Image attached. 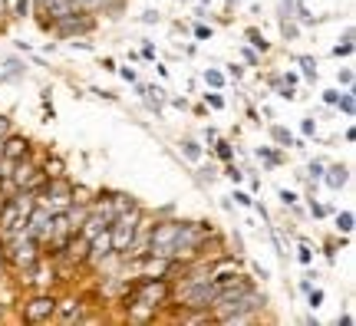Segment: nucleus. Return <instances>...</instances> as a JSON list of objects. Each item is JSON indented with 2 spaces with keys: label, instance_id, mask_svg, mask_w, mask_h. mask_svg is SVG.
<instances>
[{
  "label": "nucleus",
  "instance_id": "39448f33",
  "mask_svg": "<svg viewBox=\"0 0 356 326\" xmlns=\"http://www.w3.org/2000/svg\"><path fill=\"white\" fill-rule=\"evenodd\" d=\"M73 10H79L76 0H37V13H40V26L50 30L56 20L70 17Z\"/></svg>",
  "mask_w": 356,
  "mask_h": 326
},
{
  "label": "nucleus",
  "instance_id": "7ed1b4c3",
  "mask_svg": "<svg viewBox=\"0 0 356 326\" xmlns=\"http://www.w3.org/2000/svg\"><path fill=\"white\" fill-rule=\"evenodd\" d=\"M50 30L56 33V37H63V40H79V37H86V33L96 30V17H92L89 10H73L70 17L56 20Z\"/></svg>",
  "mask_w": 356,
  "mask_h": 326
},
{
  "label": "nucleus",
  "instance_id": "f704fd0d",
  "mask_svg": "<svg viewBox=\"0 0 356 326\" xmlns=\"http://www.w3.org/2000/svg\"><path fill=\"white\" fill-rule=\"evenodd\" d=\"M234 201H238L241 208H254V195H248V191H241V188H234Z\"/></svg>",
  "mask_w": 356,
  "mask_h": 326
},
{
  "label": "nucleus",
  "instance_id": "a19ab883",
  "mask_svg": "<svg viewBox=\"0 0 356 326\" xmlns=\"http://www.w3.org/2000/svg\"><path fill=\"white\" fill-rule=\"evenodd\" d=\"M139 20H142V24H159L162 17H159V13H155V10H145V13H142V17H139Z\"/></svg>",
  "mask_w": 356,
  "mask_h": 326
},
{
  "label": "nucleus",
  "instance_id": "423d86ee",
  "mask_svg": "<svg viewBox=\"0 0 356 326\" xmlns=\"http://www.w3.org/2000/svg\"><path fill=\"white\" fill-rule=\"evenodd\" d=\"M83 297H76V293H63V297H56V310H53V323H63V326H70V323H79L83 320Z\"/></svg>",
  "mask_w": 356,
  "mask_h": 326
},
{
  "label": "nucleus",
  "instance_id": "a878e982",
  "mask_svg": "<svg viewBox=\"0 0 356 326\" xmlns=\"http://www.w3.org/2000/svg\"><path fill=\"white\" fill-rule=\"evenodd\" d=\"M323 168H327V162H320V158H314V162L307 165L304 178H307V181H310V185H317L320 178H323Z\"/></svg>",
  "mask_w": 356,
  "mask_h": 326
},
{
  "label": "nucleus",
  "instance_id": "aec40b11",
  "mask_svg": "<svg viewBox=\"0 0 356 326\" xmlns=\"http://www.w3.org/2000/svg\"><path fill=\"white\" fill-rule=\"evenodd\" d=\"M333 227H337V234H353V227H356L353 211H340L333 218Z\"/></svg>",
  "mask_w": 356,
  "mask_h": 326
},
{
  "label": "nucleus",
  "instance_id": "ddd939ff",
  "mask_svg": "<svg viewBox=\"0 0 356 326\" xmlns=\"http://www.w3.org/2000/svg\"><path fill=\"white\" fill-rule=\"evenodd\" d=\"M353 50H356V47H353V26H346L343 40L333 47V56H337V60H350V56H353Z\"/></svg>",
  "mask_w": 356,
  "mask_h": 326
},
{
  "label": "nucleus",
  "instance_id": "f257e3e1",
  "mask_svg": "<svg viewBox=\"0 0 356 326\" xmlns=\"http://www.w3.org/2000/svg\"><path fill=\"white\" fill-rule=\"evenodd\" d=\"M172 290H175V284L168 280V277H145L142 274L136 284H129V300H139L145 303V307H155L159 313L162 310H168L172 307Z\"/></svg>",
  "mask_w": 356,
  "mask_h": 326
},
{
  "label": "nucleus",
  "instance_id": "1a4fd4ad",
  "mask_svg": "<svg viewBox=\"0 0 356 326\" xmlns=\"http://www.w3.org/2000/svg\"><path fill=\"white\" fill-rule=\"evenodd\" d=\"M270 138H274V145H277V149H304V142H300V138H293L291 129H284V126H270Z\"/></svg>",
  "mask_w": 356,
  "mask_h": 326
},
{
  "label": "nucleus",
  "instance_id": "de8ad7c7",
  "mask_svg": "<svg viewBox=\"0 0 356 326\" xmlns=\"http://www.w3.org/2000/svg\"><path fill=\"white\" fill-rule=\"evenodd\" d=\"M254 274L261 277V280H267V277H270V274H267V267H261V263H254Z\"/></svg>",
  "mask_w": 356,
  "mask_h": 326
},
{
  "label": "nucleus",
  "instance_id": "5701e85b",
  "mask_svg": "<svg viewBox=\"0 0 356 326\" xmlns=\"http://www.w3.org/2000/svg\"><path fill=\"white\" fill-rule=\"evenodd\" d=\"M211 145H215V155L221 158V162H231V158H234V142H228V138H215Z\"/></svg>",
  "mask_w": 356,
  "mask_h": 326
},
{
  "label": "nucleus",
  "instance_id": "e433bc0d",
  "mask_svg": "<svg viewBox=\"0 0 356 326\" xmlns=\"http://www.w3.org/2000/svg\"><path fill=\"white\" fill-rule=\"evenodd\" d=\"M115 73L122 76V79H126V83H132V86H136V83H139V73H136V70H132V66H122V70H115Z\"/></svg>",
  "mask_w": 356,
  "mask_h": 326
},
{
  "label": "nucleus",
  "instance_id": "20e7f679",
  "mask_svg": "<svg viewBox=\"0 0 356 326\" xmlns=\"http://www.w3.org/2000/svg\"><path fill=\"white\" fill-rule=\"evenodd\" d=\"M33 155V138L24 136V132H7L0 138V158L3 162H20V158H30Z\"/></svg>",
  "mask_w": 356,
  "mask_h": 326
},
{
  "label": "nucleus",
  "instance_id": "cd10ccee",
  "mask_svg": "<svg viewBox=\"0 0 356 326\" xmlns=\"http://www.w3.org/2000/svg\"><path fill=\"white\" fill-rule=\"evenodd\" d=\"M323 300H327V293H323L320 287L307 290V307H310V310H320V307H323Z\"/></svg>",
  "mask_w": 356,
  "mask_h": 326
},
{
  "label": "nucleus",
  "instance_id": "49530a36",
  "mask_svg": "<svg viewBox=\"0 0 356 326\" xmlns=\"http://www.w3.org/2000/svg\"><path fill=\"white\" fill-rule=\"evenodd\" d=\"M337 323H343V326H353V313H343V316H337Z\"/></svg>",
  "mask_w": 356,
  "mask_h": 326
},
{
  "label": "nucleus",
  "instance_id": "6e6552de",
  "mask_svg": "<svg viewBox=\"0 0 356 326\" xmlns=\"http://www.w3.org/2000/svg\"><path fill=\"white\" fill-rule=\"evenodd\" d=\"M40 168H43V175L47 178H63L66 175V162L60 158V155H53V152H47V155L40 158Z\"/></svg>",
  "mask_w": 356,
  "mask_h": 326
},
{
  "label": "nucleus",
  "instance_id": "473e14b6",
  "mask_svg": "<svg viewBox=\"0 0 356 326\" xmlns=\"http://www.w3.org/2000/svg\"><path fill=\"white\" fill-rule=\"evenodd\" d=\"M297 261L304 263V267L314 263V251H310V244H300V247H297Z\"/></svg>",
  "mask_w": 356,
  "mask_h": 326
},
{
  "label": "nucleus",
  "instance_id": "c03bdc74",
  "mask_svg": "<svg viewBox=\"0 0 356 326\" xmlns=\"http://www.w3.org/2000/svg\"><path fill=\"white\" fill-rule=\"evenodd\" d=\"M215 138H218V129L208 126V129H204V142H215Z\"/></svg>",
  "mask_w": 356,
  "mask_h": 326
},
{
  "label": "nucleus",
  "instance_id": "72a5a7b5",
  "mask_svg": "<svg viewBox=\"0 0 356 326\" xmlns=\"http://www.w3.org/2000/svg\"><path fill=\"white\" fill-rule=\"evenodd\" d=\"M191 33H195V40H211L215 37V30H211V26H204V24H195L191 26Z\"/></svg>",
  "mask_w": 356,
  "mask_h": 326
},
{
  "label": "nucleus",
  "instance_id": "bb28decb",
  "mask_svg": "<svg viewBox=\"0 0 356 326\" xmlns=\"http://www.w3.org/2000/svg\"><path fill=\"white\" fill-rule=\"evenodd\" d=\"M204 106L215 109V113H221L228 102H225V96H221V89H211V92H204Z\"/></svg>",
  "mask_w": 356,
  "mask_h": 326
},
{
  "label": "nucleus",
  "instance_id": "f03ea898",
  "mask_svg": "<svg viewBox=\"0 0 356 326\" xmlns=\"http://www.w3.org/2000/svg\"><path fill=\"white\" fill-rule=\"evenodd\" d=\"M53 310H56V293L53 290H33L30 297L20 303V320L30 326L53 323Z\"/></svg>",
  "mask_w": 356,
  "mask_h": 326
},
{
  "label": "nucleus",
  "instance_id": "9d476101",
  "mask_svg": "<svg viewBox=\"0 0 356 326\" xmlns=\"http://www.w3.org/2000/svg\"><path fill=\"white\" fill-rule=\"evenodd\" d=\"M20 76H26V63H24V60H17V56L3 60V76H0V83H10V79H20Z\"/></svg>",
  "mask_w": 356,
  "mask_h": 326
},
{
  "label": "nucleus",
  "instance_id": "8fccbe9b",
  "mask_svg": "<svg viewBox=\"0 0 356 326\" xmlns=\"http://www.w3.org/2000/svg\"><path fill=\"white\" fill-rule=\"evenodd\" d=\"M172 106H175V109H181V113H185V109H188V99H172Z\"/></svg>",
  "mask_w": 356,
  "mask_h": 326
},
{
  "label": "nucleus",
  "instance_id": "ea45409f",
  "mask_svg": "<svg viewBox=\"0 0 356 326\" xmlns=\"http://www.w3.org/2000/svg\"><path fill=\"white\" fill-rule=\"evenodd\" d=\"M280 83H287V86H297V83H300V76L293 73V70H287V73L280 76Z\"/></svg>",
  "mask_w": 356,
  "mask_h": 326
},
{
  "label": "nucleus",
  "instance_id": "6ab92c4d",
  "mask_svg": "<svg viewBox=\"0 0 356 326\" xmlns=\"http://www.w3.org/2000/svg\"><path fill=\"white\" fill-rule=\"evenodd\" d=\"M297 66H300V76H304V79L317 83L320 70H317V60H314V56H297Z\"/></svg>",
  "mask_w": 356,
  "mask_h": 326
},
{
  "label": "nucleus",
  "instance_id": "4be33fe9",
  "mask_svg": "<svg viewBox=\"0 0 356 326\" xmlns=\"http://www.w3.org/2000/svg\"><path fill=\"white\" fill-rule=\"evenodd\" d=\"M7 17L26 20V17H30V0H10V3H7Z\"/></svg>",
  "mask_w": 356,
  "mask_h": 326
},
{
  "label": "nucleus",
  "instance_id": "a211bd4d",
  "mask_svg": "<svg viewBox=\"0 0 356 326\" xmlns=\"http://www.w3.org/2000/svg\"><path fill=\"white\" fill-rule=\"evenodd\" d=\"M293 20H297L300 26H317L320 24L317 17L310 13V7H307V3H300V0H293Z\"/></svg>",
  "mask_w": 356,
  "mask_h": 326
},
{
  "label": "nucleus",
  "instance_id": "c756f323",
  "mask_svg": "<svg viewBox=\"0 0 356 326\" xmlns=\"http://www.w3.org/2000/svg\"><path fill=\"white\" fill-rule=\"evenodd\" d=\"M225 178H231L234 185H241V181H244V172L234 165V158H231V162H225Z\"/></svg>",
  "mask_w": 356,
  "mask_h": 326
},
{
  "label": "nucleus",
  "instance_id": "7c9ffc66",
  "mask_svg": "<svg viewBox=\"0 0 356 326\" xmlns=\"http://www.w3.org/2000/svg\"><path fill=\"white\" fill-rule=\"evenodd\" d=\"M241 60L248 66H261V53H257L254 47H241Z\"/></svg>",
  "mask_w": 356,
  "mask_h": 326
},
{
  "label": "nucleus",
  "instance_id": "393cba45",
  "mask_svg": "<svg viewBox=\"0 0 356 326\" xmlns=\"http://www.w3.org/2000/svg\"><path fill=\"white\" fill-rule=\"evenodd\" d=\"M280 37L293 43V40H300V24L297 20H280Z\"/></svg>",
  "mask_w": 356,
  "mask_h": 326
},
{
  "label": "nucleus",
  "instance_id": "b1692460",
  "mask_svg": "<svg viewBox=\"0 0 356 326\" xmlns=\"http://www.w3.org/2000/svg\"><path fill=\"white\" fill-rule=\"evenodd\" d=\"M307 208H310V218H314V221H323V218L330 214V208H327V204H320L317 195H307Z\"/></svg>",
  "mask_w": 356,
  "mask_h": 326
},
{
  "label": "nucleus",
  "instance_id": "4468645a",
  "mask_svg": "<svg viewBox=\"0 0 356 326\" xmlns=\"http://www.w3.org/2000/svg\"><path fill=\"white\" fill-rule=\"evenodd\" d=\"M333 109H340V113H343L346 119H353V115H356V92H353V89H343Z\"/></svg>",
  "mask_w": 356,
  "mask_h": 326
},
{
  "label": "nucleus",
  "instance_id": "c9c22d12",
  "mask_svg": "<svg viewBox=\"0 0 356 326\" xmlns=\"http://www.w3.org/2000/svg\"><path fill=\"white\" fill-rule=\"evenodd\" d=\"M277 198H280V204H284V208H297V195H293V191L280 188V191H277Z\"/></svg>",
  "mask_w": 356,
  "mask_h": 326
},
{
  "label": "nucleus",
  "instance_id": "dca6fc26",
  "mask_svg": "<svg viewBox=\"0 0 356 326\" xmlns=\"http://www.w3.org/2000/svg\"><path fill=\"white\" fill-rule=\"evenodd\" d=\"M178 149H181V155H185L188 162H202V155H204L202 142H195V138H181V142H178Z\"/></svg>",
  "mask_w": 356,
  "mask_h": 326
},
{
  "label": "nucleus",
  "instance_id": "3c124183",
  "mask_svg": "<svg viewBox=\"0 0 356 326\" xmlns=\"http://www.w3.org/2000/svg\"><path fill=\"white\" fill-rule=\"evenodd\" d=\"M155 73L162 76V79H168V66H162V63H155Z\"/></svg>",
  "mask_w": 356,
  "mask_h": 326
},
{
  "label": "nucleus",
  "instance_id": "09e8293b",
  "mask_svg": "<svg viewBox=\"0 0 356 326\" xmlns=\"http://www.w3.org/2000/svg\"><path fill=\"white\" fill-rule=\"evenodd\" d=\"M96 92H99L102 99H109V102H115V92H109V89H96Z\"/></svg>",
  "mask_w": 356,
  "mask_h": 326
},
{
  "label": "nucleus",
  "instance_id": "c85d7f7f",
  "mask_svg": "<svg viewBox=\"0 0 356 326\" xmlns=\"http://www.w3.org/2000/svg\"><path fill=\"white\" fill-rule=\"evenodd\" d=\"M353 79H356L353 66H340V70H337V83H340L343 89H353Z\"/></svg>",
  "mask_w": 356,
  "mask_h": 326
},
{
  "label": "nucleus",
  "instance_id": "2eb2a0df",
  "mask_svg": "<svg viewBox=\"0 0 356 326\" xmlns=\"http://www.w3.org/2000/svg\"><path fill=\"white\" fill-rule=\"evenodd\" d=\"M109 201H113L115 214H122V211H132V208H139V201L132 198V195H126V191H113V195H109Z\"/></svg>",
  "mask_w": 356,
  "mask_h": 326
},
{
  "label": "nucleus",
  "instance_id": "9b49d317",
  "mask_svg": "<svg viewBox=\"0 0 356 326\" xmlns=\"http://www.w3.org/2000/svg\"><path fill=\"white\" fill-rule=\"evenodd\" d=\"M96 201V191L86 188V185H79L73 181V188H70V204H92Z\"/></svg>",
  "mask_w": 356,
  "mask_h": 326
},
{
  "label": "nucleus",
  "instance_id": "2f4dec72",
  "mask_svg": "<svg viewBox=\"0 0 356 326\" xmlns=\"http://www.w3.org/2000/svg\"><path fill=\"white\" fill-rule=\"evenodd\" d=\"M225 76H228L231 83H238V79H244V66L241 63H228L225 66Z\"/></svg>",
  "mask_w": 356,
  "mask_h": 326
},
{
  "label": "nucleus",
  "instance_id": "f3484780",
  "mask_svg": "<svg viewBox=\"0 0 356 326\" xmlns=\"http://www.w3.org/2000/svg\"><path fill=\"white\" fill-rule=\"evenodd\" d=\"M254 155H257V162H264L267 168H280V165H284V155H280V152H274L270 145H261Z\"/></svg>",
  "mask_w": 356,
  "mask_h": 326
},
{
  "label": "nucleus",
  "instance_id": "79ce46f5",
  "mask_svg": "<svg viewBox=\"0 0 356 326\" xmlns=\"http://www.w3.org/2000/svg\"><path fill=\"white\" fill-rule=\"evenodd\" d=\"M142 60H155V56H159V53H155V47L152 43H145V47H142V53H139Z\"/></svg>",
  "mask_w": 356,
  "mask_h": 326
},
{
  "label": "nucleus",
  "instance_id": "58836bf2",
  "mask_svg": "<svg viewBox=\"0 0 356 326\" xmlns=\"http://www.w3.org/2000/svg\"><path fill=\"white\" fill-rule=\"evenodd\" d=\"M337 99H340V89H323V102L327 106H337Z\"/></svg>",
  "mask_w": 356,
  "mask_h": 326
},
{
  "label": "nucleus",
  "instance_id": "37998d69",
  "mask_svg": "<svg viewBox=\"0 0 356 326\" xmlns=\"http://www.w3.org/2000/svg\"><path fill=\"white\" fill-rule=\"evenodd\" d=\"M102 70H106V73H115V70H119V63H115L113 56H102Z\"/></svg>",
  "mask_w": 356,
  "mask_h": 326
},
{
  "label": "nucleus",
  "instance_id": "0eeeda50",
  "mask_svg": "<svg viewBox=\"0 0 356 326\" xmlns=\"http://www.w3.org/2000/svg\"><path fill=\"white\" fill-rule=\"evenodd\" d=\"M320 181H327L330 191H343L346 185H350V165H327Z\"/></svg>",
  "mask_w": 356,
  "mask_h": 326
},
{
  "label": "nucleus",
  "instance_id": "4c0bfd02",
  "mask_svg": "<svg viewBox=\"0 0 356 326\" xmlns=\"http://www.w3.org/2000/svg\"><path fill=\"white\" fill-rule=\"evenodd\" d=\"M300 132H304L307 138H314L317 136V122H314V119H304V122H300Z\"/></svg>",
  "mask_w": 356,
  "mask_h": 326
},
{
  "label": "nucleus",
  "instance_id": "a18cd8bd",
  "mask_svg": "<svg viewBox=\"0 0 356 326\" xmlns=\"http://www.w3.org/2000/svg\"><path fill=\"white\" fill-rule=\"evenodd\" d=\"M3 274H7V257H3V247H0V280H3Z\"/></svg>",
  "mask_w": 356,
  "mask_h": 326
},
{
  "label": "nucleus",
  "instance_id": "412c9836",
  "mask_svg": "<svg viewBox=\"0 0 356 326\" xmlns=\"http://www.w3.org/2000/svg\"><path fill=\"white\" fill-rule=\"evenodd\" d=\"M225 83H228V76H225V70H204V86L208 89H225Z\"/></svg>",
  "mask_w": 356,
  "mask_h": 326
},
{
  "label": "nucleus",
  "instance_id": "603ef678",
  "mask_svg": "<svg viewBox=\"0 0 356 326\" xmlns=\"http://www.w3.org/2000/svg\"><path fill=\"white\" fill-rule=\"evenodd\" d=\"M225 3H228V7H238V3H241V0H225Z\"/></svg>",
  "mask_w": 356,
  "mask_h": 326
},
{
  "label": "nucleus",
  "instance_id": "f8f14e48",
  "mask_svg": "<svg viewBox=\"0 0 356 326\" xmlns=\"http://www.w3.org/2000/svg\"><path fill=\"white\" fill-rule=\"evenodd\" d=\"M244 37H248V43H251V47H254L261 56H264V53H270V40H267L264 33L257 30V26H248V30H244Z\"/></svg>",
  "mask_w": 356,
  "mask_h": 326
}]
</instances>
